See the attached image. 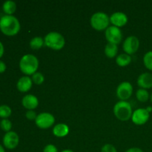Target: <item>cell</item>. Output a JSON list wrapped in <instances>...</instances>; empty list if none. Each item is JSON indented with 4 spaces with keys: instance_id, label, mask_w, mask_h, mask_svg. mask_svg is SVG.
I'll return each instance as SVG.
<instances>
[{
    "instance_id": "6da1fadb",
    "label": "cell",
    "mask_w": 152,
    "mask_h": 152,
    "mask_svg": "<svg viewBox=\"0 0 152 152\" xmlns=\"http://www.w3.org/2000/svg\"><path fill=\"white\" fill-rule=\"evenodd\" d=\"M20 23L16 16L4 15L0 18V31L6 36L13 37L19 32Z\"/></svg>"
},
{
    "instance_id": "7a4b0ae2",
    "label": "cell",
    "mask_w": 152,
    "mask_h": 152,
    "mask_svg": "<svg viewBox=\"0 0 152 152\" xmlns=\"http://www.w3.org/2000/svg\"><path fill=\"white\" fill-rule=\"evenodd\" d=\"M39 64L37 56L33 54H25L19 61V68L24 74L29 77L37 72L39 68Z\"/></svg>"
},
{
    "instance_id": "3957f363",
    "label": "cell",
    "mask_w": 152,
    "mask_h": 152,
    "mask_svg": "<svg viewBox=\"0 0 152 152\" xmlns=\"http://www.w3.org/2000/svg\"><path fill=\"white\" fill-rule=\"evenodd\" d=\"M114 114L119 120L126 122L132 119V108L127 101H119L114 106Z\"/></svg>"
},
{
    "instance_id": "277c9868",
    "label": "cell",
    "mask_w": 152,
    "mask_h": 152,
    "mask_svg": "<svg viewBox=\"0 0 152 152\" xmlns=\"http://www.w3.org/2000/svg\"><path fill=\"white\" fill-rule=\"evenodd\" d=\"M45 45L54 50H59L65 45V37L58 32H50L44 38Z\"/></svg>"
},
{
    "instance_id": "5b68a950",
    "label": "cell",
    "mask_w": 152,
    "mask_h": 152,
    "mask_svg": "<svg viewBox=\"0 0 152 152\" xmlns=\"http://www.w3.org/2000/svg\"><path fill=\"white\" fill-rule=\"evenodd\" d=\"M90 22L92 28L96 31H104L108 28L110 17L104 12H96L91 17Z\"/></svg>"
},
{
    "instance_id": "8992f818",
    "label": "cell",
    "mask_w": 152,
    "mask_h": 152,
    "mask_svg": "<svg viewBox=\"0 0 152 152\" xmlns=\"http://www.w3.org/2000/svg\"><path fill=\"white\" fill-rule=\"evenodd\" d=\"M55 123V117L48 112H42L38 114L35 120L37 127L41 129H47L53 126Z\"/></svg>"
},
{
    "instance_id": "52a82bcc",
    "label": "cell",
    "mask_w": 152,
    "mask_h": 152,
    "mask_svg": "<svg viewBox=\"0 0 152 152\" xmlns=\"http://www.w3.org/2000/svg\"><path fill=\"white\" fill-rule=\"evenodd\" d=\"M105 39L108 43L118 45L120 44L123 39V34L120 28L115 26H110L105 30Z\"/></svg>"
},
{
    "instance_id": "ba28073f",
    "label": "cell",
    "mask_w": 152,
    "mask_h": 152,
    "mask_svg": "<svg viewBox=\"0 0 152 152\" xmlns=\"http://www.w3.org/2000/svg\"><path fill=\"white\" fill-rule=\"evenodd\" d=\"M116 94L121 101L127 100L133 94V86L129 82H123L117 86Z\"/></svg>"
},
{
    "instance_id": "9c48e42d",
    "label": "cell",
    "mask_w": 152,
    "mask_h": 152,
    "mask_svg": "<svg viewBox=\"0 0 152 152\" xmlns=\"http://www.w3.org/2000/svg\"><path fill=\"white\" fill-rule=\"evenodd\" d=\"M140 47V40L135 36H129L125 39L123 45V48L125 53L132 55L136 53Z\"/></svg>"
},
{
    "instance_id": "30bf717a",
    "label": "cell",
    "mask_w": 152,
    "mask_h": 152,
    "mask_svg": "<svg viewBox=\"0 0 152 152\" xmlns=\"http://www.w3.org/2000/svg\"><path fill=\"white\" fill-rule=\"evenodd\" d=\"M150 113L145 108H138L133 111L132 120L137 126H142L148 121Z\"/></svg>"
},
{
    "instance_id": "8fae6325",
    "label": "cell",
    "mask_w": 152,
    "mask_h": 152,
    "mask_svg": "<svg viewBox=\"0 0 152 152\" xmlns=\"http://www.w3.org/2000/svg\"><path fill=\"white\" fill-rule=\"evenodd\" d=\"M3 145L7 149H14L17 147L19 142V135L14 132H7L3 137Z\"/></svg>"
},
{
    "instance_id": "7c38bea8",
    "label": "cell",
    "mask_w": 152,
    "mask_h": 152,
    "mask_svg": "<svg viewBox=\"0 0 152 152\" xmlns=\"http://www.w3.org/2000/svg\"><path fill=\"white\" fill-rule=\"evenodd\" d=\"M129 19L126 13L123 12H114L110 16V22L112 24L113 26L117 27V28H121L125 26L127 24Z\"/></svg>"
},
{
    "instance_id": "4fadbf2b",
    "label": "cell",
    "mask_w": 152,
    "mask_h": 152,
    "mask_svg": "<svg viewBox=\"0 0 152 152\" xmlns=\"http://www.w3.org/2000/svg\"><path fill=\"white\" fill-rule=\"evenodd\" d=\"M32 85V79L28 76H24V77H20L17 83H16V87L19 91L25 93V92H28V91L31 90Z\"/></svg>"
},
{
    "instance_id": "5bb4252c",
    "label": "cell",
    "mask_w": 152,
    "mask_h": 152,
    "mask_svg": "<svg viewBox=\"0 0 152 152\" xmlns=\"http://www.w3.org/2000/svg\"><path fill=\"white\" fill-rule=\"evenodd\" d=\"M22 104L24 108L28 110H34L39 105V100L36 96L33 94H27L22 98Z\"/></svg>"
},
{
    "instance_id": "9a60e30c",
    "label": "cell",
    "mask_w": 152,
    "mask_h": 152,
    "mask_svg": "<svg viewBox=\"0 0 152 152\" xmlns=\"http://www.w3.org/2000/svg\"><path fill=\"white\" fill-rule=\"evenodd\" d=\"M137 85L140 88L149 89L152 88V74L151 73H143L137 78Z\"/></svg>"
},
{
    "instance_id": "2e32d148",
    "label": "cell",
    "mask_w": 152,
    "mask_h": 152,
    "mask_svg": "<svg viewBox=\"0 0 152 152\" xmlns=\"http://www.w3.org/2000/svg\"><path fill=\"white\" fill-rule=\"evenodd\" d=\"M69 133V127L65 123H58L53 128V134L57 137H66Z\"/></svg>"
},
{
    "instance_id": "e0dca14e",
    "label": "cell",
    "mask_w": 152,
    "mask_h": 152,
    "mask_svg": "<svg viewBox=\"0 0 152 152\" xmlns=\"http://www.w3.org/2000/svg\"><path fill=\"white\" fill-rule=\"evenodd\" d=\"M132 62V56L127 53H120L116 58V63L120 67H126Z\"/></svg>"
},
{
    "instance_id": "ac0fdd59",
    "label": "cell",
    "mask_w": 152,
    "mask_h": 152,
    "mask_svg": "<svg viewBox=\"0 0 152 152\" xmlns=\"http://www.w3.org/2000/svg\"><path fill=\"white\" fill-rule=\"evenodd\" d=\"M104 52H105V54L107 57L114 58L117 56V53H118V47L115 44L108 43L105 45Z\"/></svg>"
},
{
    "instance_id": "d6986e66",
    "label": "cell",
    "mask_w": 152,
    "mask_h": 152,
    "mask_svg": "<svg viewBox=\"0 0 152 152\" xmlns=\"http://www.w3.org/2000/svg\"><path fill=\"white\" fill-rule=\"evenodd\" d=\"M2 9L5 15H13L16 10V4L13 1L7 0L3 3Z\"/></svg>"
},
{
    "instance_id": "ffe728a7",
    "label": "cell",
    "mask_w": 152,
    "mask_h": 152,
    "mask_svg": "<svg viewBox=\"0 0 152 152\" xmlns=\"http://www.w3.org/2000/svg\"><path fill=\"white\" fill-rule=\"evenodd\" d=\"M45 45L44 39L40 37H35L30 41V47L33 50H39Z\"/></svg>"
},
{
    "instance_id": "44dd1931",
    "label": "cell",
    "mask_w": 152,
    "mask_h": 152,
    "mask_svg": "<svg viewBox=\"0 0 152 152\" xmlns=\"http://www.w3.org/2000/svg\"><path fill=\"white\" fill-rule=\"evenodd\" d=\"M136 97L138 101L141 102H145L150 98L149 93L146 89L140 88L136 92Z\"/></svg>"
},
{
    "instance_id": "7402d4cb",
    "label": "cell",
    "mask_w": 152,
    "mask_h": 152,
    "mask_svg": "<svg viewBox=\"0 0 152 152\" xmlns=\"http://www.w3.org/2000/svg\"><path fill=\"white\" fill-rule=\"evenodd\" d=\"M143 63L147 69L152 71V50L145 53L143 56Z\"/></svg>"
},
{
    "instance_id": "603a6c76",
    "label": "cell",
    "mask_w": 152,
    "mask_h": 152,
    "mask_svg": "<svg viewBox=\"0 0 152 152\" xmlns=\"http://www.w3.org/2000/svg\"><path fill=\"white\" fill-rule=\"evenodd\" d=\"M11 108L7 105H0V117L2 119H7L11 115Z\"/></svg>"
},
{
    "instance_id": "cb8c5ba5",
    "label": "cell",
    "mask_w": 152,
    "mask_h": 152,
    "mask_svg": "<svg viewBox=\"0 0 152 152\" xmlns=\"http://www.w3.org/2000/svg\"><path fill=\"white\" fill-rule=\"evenodd\" d=\"M0 128L1 129V130L7 132H10L12 129V123L8 119H2L0 122Z\"/></svg>"
},
{
    "instance_id": "d4e9b609",
    "label": "cell",
    "mask_w": 152,
    "mask_h": 152,
    "mask_svg": "<svg viewBox=\"0 0 152 152\" xmlns=\"http://www.w3.org/2000/svg\"><path fill=\"white\" fill-rule=\"evenodd\" d=\"M31 79H32L33 83H35L36 85H41L45 81L44 75L40 72H36L35 74H33Z\"/></svg>"
},
{
    "instance_id": "484cf974",
    "label": "cell",
    "mask_w": 152,
    "mask_h": 152,
    "mask_svg": "<svg viewBox=\"0 0 152 152\" xmlns=\"http://www.w3.org/2000/svg\"><path fill=\"white\" fill-rule=\"evenodd\" d=\"M100 152H117V148L111 144H105L101 148Z\"/></svg>"
},
{
    "instance_id": "4316f807",
    "label": "cell",
    "mask_w": 152,
    "mask_h": 152,
    "mask_svg": "<svg viewBox=\"0 0 152 152\" xmlns=\"http://www.w3.org/2000/svg\"><path fill=\"white\" fill-rule=\"evenodd\" d=\"M25 117L29 120H35L37 119V114L34 110H28L25 114Z\"/></svg>"
},
{
    "instance_id": "83f0119b",
    "label": "cell",
    "mask_w": 152,
    "mask_h": 152,
    "mask_svg": "<svg viewBox=\"0 0 152 152\" xmlns=\"http://www.w3.org/2000/svg\"><path fill=\"white\" fill-rule=\"evenodd\" d=\"M43 152H59L57 148L53 144H48L46 146H45Z\"/></svg>"
},
{
    "instance_id": "f1b7e54d",
    "label": "cell",
    "mask_w": 152,
    "mask_h": 152,
    "mask_svg": "<svg viewBox=\"0 0 152 152\" xmlns=\"http://www.w3.org/2000/svg\"><path fill=\"white\" fill-rule=\"evenodd\" d=\"M126 152H143V151L140 148L133 147V148H130L128 150H126Z\"/></svg>"
},
{
    "instance_id": "f546056e",
    "label": "cell",
    "mask_w": 152,
    "mask_h": 152,
    "mask_svg": "<svg viewBox=\"0 0 152 152\" xmlns=\"http://www.w3.org/2000/svg\"><path fill=\"white\" fill-rule=\"evenodd\" d=\"M6 68H7V67H6L5 63H4V62H2V61L0 60V74L4 73V71H5Z\"/></svg>"
},
{
    "instance_id": "4dcf8cb0",
    "label": "cell",
    "mask_w": 152,
    "mask_h": 152,
    "mask_svg": "<svg viewBox=\"0 0 152 152\" xmlns=\"http://www.w3.org/2000/svg\"><path fill=\"white\" fill-rule=\"evenodd\" d=\"M4 45L1 43V42H0V58L3 56L4 54Z\"/></svg>"
},
{
    "instance_id": "1f68e13d",
    "label": "cell",
    "mask_w": 152,
    "mask_h": 152,
    "mask_svg": "<svg viewBox=\"0 0 152 152\" xmlns=\"http://www.w3.org/2000/svg\"><path fill=\"white\" fill-rule=\"evenodd\" d=\"M145 109H146L147 111H148V112L151 113V111H152V107H151V106H148V108H145Z\"/></svg>"
},
{
    "instance_id": "d6a6232c",
    "label": "cell",
    "mask_w": 152,
    "mask_h": 152,
    "mask_svg": "<svg viewBox=\"0 0 152 152\" xmlns=\"http://www.w3.org/2000/svg\"><path fill=\"white\" fill-rule=\"evenodd\" d=\"M0 152H5V151H4V148H3V146L1 145H0Z\"/></svg>"
},
{
    "instance_id": "836d02e7",
    "label": "cell",
    "mask_w": 152,
    "mask_h": 152,
    "mask_svg": "<svg viewBox=\"0 0 152 152\" xmlns=\"http://www.w3.org/2000/svg\"><path fill=\"white\" fill-rule=\"evenodd\" d=\"M61 152H74V151L70 149H65V150H63V151H62Z\"/></svg>"
},
{
    "instance_id": "e575fe53",
    "label": "cell",
    "mask_w": 152,
    "mask_h": 152,
    "mask_svg": "<svg viewBox=\"0 0 152 152\" xmlns=\"http://www.w3.org/2000/svg\"><path fill=\"white\" fill-rule=\"evenodd\" d=\"M150 99H151V102H152V93H151V96H150Z\"/></svg>"
}]
</instances>
